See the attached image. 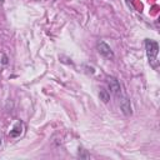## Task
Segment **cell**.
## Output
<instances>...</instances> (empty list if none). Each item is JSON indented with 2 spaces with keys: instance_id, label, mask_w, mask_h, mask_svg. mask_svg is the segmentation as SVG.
I'll list each match as a JSON object with an SVG mask.
<instances>
[{
  "instance_id": "1",
  "label": "cell",
  "mask_w": 160,
  "mask_h": 160,
  "mask_svg": "<svg viewBox=\"0 0 160 160\" xmlns=\"http://www.w3.org/2000/svg\"><path fill=\"white\" fill-rule=\"evenodd\" d=\"M145 49H146V55L149 59V62L152 68H156L158 65V52H159V44L151 39L145 40Z\"/></svg>"
},
{
  "instance_id": "2",
  "label": "cell",
  "mask_w": 160,
  "mask_h": 160,
  "mask_svg": "<svg viewBox=\"0 0 160 160\" xmlns=\"http://www.w3.org/2000/svg\"><path fill=\"white\" fill-rule=\"evenodd\" d=\"M96 49L100 52V55H102L104 58H106V59H114V52H112L111 48L105 41H98Z\"/></svg>"
},
{
  "instance_id": "3",
  "label": "cell",
  "mask_w": 160,
  "mask_h": 160,
  "mask_svg": "<svg viewBox=\"0 0 160 160\" xmlns=\"http://www.w3.org/2000/svg\"><path fill=\"white\" fill-rule=\"evenodd\" d=\"M108 84H109L110 91H111L114 95H116V96L121 95V85H120V82H119V80H118L116 78L109 76V78H108Z\"/></svg>"
},
{
  "instance_id": "4",
  "label": "cell",
  "mask_w": 160,
  "mask_h": 160,
  "mask_svg": "<svg viewBox=\"0 0 160 160\" xmlns=\"http://www.w3.org/2000/svg\"><path fill=\"white\" fill-rule=\"evenodd\" d=\"M120 109L122 111L124 115L126 116H130L132 114V108H131V102L130 100L126 98V96H122L121 100H120Z\"/></svg>"
},
{
  "instance_id": "5",
  "label": "cell",
  "mask_w": 160,
  "mask_h": 160,
  "mask_svg": "<svg viewBox=\"0 0 160 160\" xmlns=\"http://www.w3.org/2000/svg\"><path fill=\"white\" fill-rule=\"evenodd\" d=\"M22 122L21 121H18L16 124H15V126L12 128V130H10V132H9V135L11 136V138H16V136H19L21 132H22Z\"/></svg>"
},
{
  "instance_id": "6",
  "label": "cell",
  "mask_w": 160,
  "mask_h": 160,
  "mask_svg": "<svg viewBox=\"0 0 160 160\" xmlns=\"http://www.w3.org/2000/svg\"><path fill=\"white\" fill-rule=\"evenodd\" d=\"M99 98H100V100H102V102H109V100H110V94L108 92V90H105V89H101L100 91H99Z\"/></svg>"
},
{
  "instance_id": "7",
  "label": "cell",
  "mask_w": 160,
  "mask_h": 160,
  "mask_svg": "<svg viewBox=\"0 0 160 160\" xmlns=\"http://www.w3.org/2000/svg\"><path fill=\"white\" fill-rule=\"evenodd\" d=\"M78 156H79V158H82V159H89V158H90V155H89V154H86L84 149H79Z\"/></svg>"
},
{
  "instance_id": "8",
  "label": "cell",
  "mask_w": 160,
  "mask_h": 160,
  "mask_svg": "<svg viewBox=\"0 0 160 160\" xmlns=\"http://www.w3.org/2000/svg\"><path fill=\"white\" fill-rule=\"evenodd\" d=\"M1 62H2L4 65L8 64V56H6V55H2V60H1Z\"/></svg>"
}]
</instances>
